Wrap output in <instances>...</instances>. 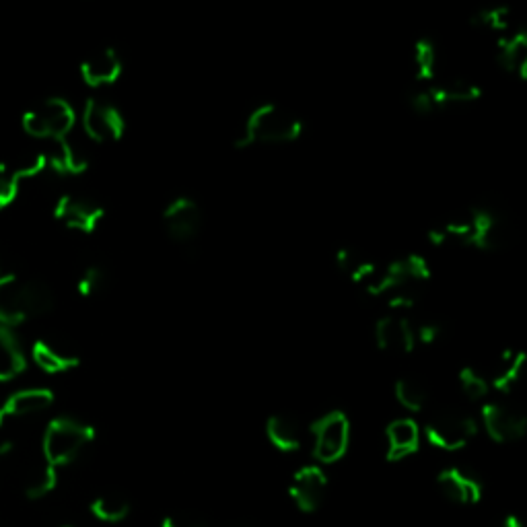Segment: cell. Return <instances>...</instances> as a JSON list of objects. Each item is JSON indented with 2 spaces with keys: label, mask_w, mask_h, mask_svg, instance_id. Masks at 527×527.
Returning <instances> with one entry per match:
<instances>
[{
  "label": "cell",
  "mask_w": 527,
  "mask_h": 527,
  "mask_svg": "<svg viewBox=\"0 0 527 527\" xmlns=\"http://www.w3.org/2000/svg\"><path fill=\"white\" fill-rule=\"evenodd\" d=\"M499 64L509 75L527 77V35L523 29H513L499 38Z\"/></svg>",
  "instance_id": "cell-20"
},
{
  "label": "cell",
  "mask_w": 527,
  "mask_h": 527,
  "mask_svg": "<svg viewBox=\"0 0 527 527\" xmlns=\"http://www.w3.org/2000/svg\"><path fill=\"white\" fill-rule=\"evenodd\" d=\"M27 367V357L11 328L0 326V381L19 377Z\"/></svg>",
  "instance_id": "cell-24"
},
{
  "label": "cell",
  "mask_w": 527,
  "mask_h": 527,
  "mask_svg": "<svg viewBox=\"0 0 527 527\" xmlns=\"http://www.w3.org/2000/svg\"><path fill=\"white\" fill-rule=\"evenodd\" d=\"M56 484H58V470L44 462L40 466H35L27 474V478H25V495L31 501L44 499L46 495L52 493V490L56 488Z\"/></svg>",
  "instance_id": "cell-28"
},
{
  "label": "cell",
  "mask_w": 527,
  "mask_h": 527,
  "mask_svg": "<svg viewBox=\"0 0 527 527\" xmlns=\"http://www.w3.org/2000/svg\"><path fill=\"white\" fill-rule=\"evenodd\" d=\"M44 159H46V167L62 175L83 173L89 165L87 151L79 143H75V140L70 138V134L66 138L54 140L52 149L44 153Z\"/></svg>",
  "instance_id": "cell-18"
},
{
  "label": "cell",
  "mask_w": 527,
  "mask_h": 527,
  "mask_svg": "<svg viewBox=\"0 0 527 527\" xmlns=\"http://www.w3.org/2000/svg\"><path fill=\"white\" fill-rule=\"evenodd\" d=\"M460 385H462V392L468 396V400H474V402L486 398L490 390L488 379L474 367H464L460 371Z\"/></svg>",
  "instance_id": "cell-32"
},
{
  "label": "cell",
  "mask_w": 527,
  "mask_h": 527,
  "mask_svg": "<svg viewBox=\"0 0 527 527\" xmlns=\"http://www.w3.org/2000/svg\"><path fill=\"white\" fill-rule=\"evenodd\" d=\"M408 105L412 108V112L420 114V116H427V114H433L437 110V103L431 95V89L429 87H418V89H412L408 93Z\"/></svg>",
  "instance_id": "cell-34"
},
{
  "label": "cell",
  "mask_w": 527,
  "mask_h": 527,
  "mask_svg": "<svg viewBox=\"0 0 527 527\" xmlns=\"http://www.w3.org/2000/svg\"><path fill=\"white\" fill-rule=\"evenodd\" d=\"M93 439L95 429L91 425L70 416L54 418L42 439L44 462L56 470L70 466L81 458V453L93 443Z\"/></svg>",
  "instance_id": "cell-4"
},
{
  "label": "cell",
  "mask_w": 527,
  "mask_h": 527,
  "mask_svg": "<svg viewBox=\"0 0 527 527\" xmlns=\"http://www.w3.org/2000/svg\"><path fill=\"white\" fill-rule=\"evenodd\" d=\"M375 342L385 353L408 355L416 346L414 326L400 313H390L375 324Z\"/></svg>",
  "instance_id": "cell-14"
},
{
  "label": "cell",
  "mask_w": 527,
  "mask_h": 527,
  "mask_svg": "<svg viewBox=\"0 0 527 527\" xmlns=\"http://www.w3.org/2000/svg\"><path fill=\"white\" fill-rule=\"evenodd\" d=\"M7 423V414H5V400L0 402V427Z\"/></svg>",
  "instance_id": "cell-38"
},
{
  "label": "cell",
  "mask_w": 527,
  "mask_h": 527,
  "mask_svg": "<svg viewBox=\"0 0 527 527\" xmlns=\"http://www.w3.org/2000/svg\"><path fill=\"white\" fill-rule=\"evenodd\" d=\"M163 223L171 241L188 245L202 229V210L198 202L188 196L173 198L163 210Z\"/></svg>",
  "instance_id": "cell-9"
},
{
  "label": "cell",
  "mask_w": 527,
  "mask_h": 527,
  "mask_svg": "<svg viewBox=\"0 0 527 527\" xmlns=\"http://www.w3.org/2000/svg\"><path fill=\"white\" fill-rule=\"evenodd\" d=\"M52 307L54 293L42 280L0 274V326H21L33 318H40Z\"/></svg>",
  "instance_id": "cell-2"
},
{
  "label": "cell",
  "mask_w": 527,
  "mask_h": 527,
  "mask_svg": "<svg viewBox=\"0 0 527 527\" xmlns=\"http://www.w3.org/2000/svg\"><path fill=\"white\" fill-rule=\"evenodd\" d=\"M328 476L320 466H305L297 470L289 484V495L303 513H315L326 499Z\"/></svg>",
  "instance_id": "cell-11"
},
{
  "label": "cell",
  "mask_w": 527,
  "mask_h": 527,
  "mask_svg": "<svg viewBox=\"0 0 527 527\" xmlns=\"http://www.w3.org/2000/svg\"><path fill=\"white\" fill-rule=\"evenodd\" d=\"M501 527H523V523H521V519L517 515H509V517H505Z\"/></svg>",
  "instance_id": "cell-37"
},
{
  "label": "cell",
  "mask_w": 527,
  "mask_h": 527,
  "mask_svg": "<svg viewBox=\"0 0 527 527\" xmlns=\"http://www.w3.org/2000/svg\"><path fill=\"white\" fill-rule=\"evenodd\" d=\"M105 283H108V274L101 266H89L83 270V274L77 280V291L81 297H95L103 291Z\"/></svg>",
  "instance_id": "cell-33"
},
{
  "label": "cell",
  "mask_w": 527,
  "mask_h": 527,
  "mask_svg": "<svg viewBox=\"0 0 527 527\" xmlns=\"http://www.w3.org/2000/svg\"><path fill=\"white\" fill-rule=\"evenodd\" d=\"M83 128L95 143H116L126 132V120L114 103L91 97L83 108Z\"/></svg>",
  "instance_id": "cell-8"
},
{
  "label": "cell",
  "mask_w": 527,
  "mask_h": 527,
  "mask_svg": "<svg viewBox=\"0 0 527 527\" xmlns=\"http://www.w3.org/2000/svg\"><path fill=\"white\" fill-rule=\"evenodd\" d=\"M122 58L118 50L114 48H103L93 54H89L81 64V77L91 87H105L112 85L122 75Z\"/></svg>",
  "instance_id": "cell-17"
},
{
  "label": "cell",
  "mask_w": 527,
  "mask_h": 527,
  "mask_svg": "<svg viewBox=\"0 0 527 527\" xmlns=\"http://www.w3.org/2000/svg\"><path fill=\"white\" fill-rule=\"evenodd\" d=\"M482 425L493 441L513 443L525 435L527 418L515 406L505 402H490L482 408Z\"/></svg>",
  "instance_id": "cell-10"
},
{
  "label": "cell",
  "mask_w": 527,
  "mask_h": 527,
  "mask_svg": "<svg viewBox=\"0 0 527 527\" xmlns=\"http://www.w3.org/2000/svg\"><path fill=\"white\" fill-rule=\"evenodd\" d=\"M388 460L402 462L420 447V429L412 418H398L388 425Z\"/></svg>",
  "instance_id": "cell-19"
},
{
  "label": "cell",
  "mask_w": 527,
  "mask_h": 527,
  "mask_svg": "<svg viewBox=\"0 0 527 527\" xmlns=\"http://www.w3.org/2000/svg\"><path fill=\"white\" fill-rule=\"evenodd\" d=\"M31 359L42 371L50 375L66 373L79 365V353L75 346H70L60 338H44L35 342L31 348Z\"/></svg>",
  "instance_id": "cell-16"
},
{
  "label": "cell",
  "mask_w": 527,
  "mask_h": 527,
  "mask_svg": "<svg viewBox=\"0 0 527 527\" xmlns=\"http://www.w3.org/2000/svg\"><path fill=\"white\" fill-rule=\"evenodd\" d=\"M46 169L44 153H33L19 161H0V210L15 202L21 190V180L33 178Z\"/></svg>",
  "instance_id": "cell-13"
},
{
  "label": "cell",
  "mask_w": 527,
  "mask_h": 527,
  "mask_svg": "<svg viewBox=\"0 0 527 527\" xmlns=\"http://www.w3.org/2000/svg\"><path fill=\"white\" fill-rule=\"evenodd\" d=\"M303 132V122L289 112L283 105L266 103L254 110L241 126V130L233 136V145L237 149H248L256 143L264 145H280L293 143Z\"/></svg>",
  "instance_id": "cell-3"
},
{
  "label": "cell",
  "mask_w": 527,
  "mask_h": 527,
  "mask_svg": "<svg viewBox=\"0 0 527 527\" xmlns=\"http://www.w3.org/2000/svg\"><path fill=\"white\" fill-rule=\"evenodd\" d=\"M313 458L320 464H336L350 445V420L344 412L334 410L320 416L311 425Z\"/></svg>",
  "instance_id": "cell-6"
},
{
  "label": "cell",
  "mask_w": 527,
  "mask_h": 527,
  "mask_svg": "<svg viewBox=\"0 0 527 527\" xmlns=\"http://www.w3.org/2000/svg\"><path fill=\"white\" fill-rule=\"evenodd\" d=\"M77 124L75 108L66 99L50 97L33 105L23 114V128L29 136L40 140H60L73 132Z\"/></svg>",
  "instance_id": "cell-5"
},
{
  "label": "cell",
  "mask_w": 527,
  "mask_h": 527,
  "mask_svg": "<svg viewBox=\"0 0 527 527\" xmlns=\"http://www.w3.org/2000/svg\"><path fill=\"white\" fill-rule=\"evenodd\" d=\"M429 239L435 245H441L449 239L462 241L472 248L484 252H499L509 243L507 223L488 208H472L468 213L449 219L429 231Z\"/></svg>",
  "instance_id": "cell-1"
},
{
  "label": "cell",
  "mask_w": 527,
  "mask_h": 527,
  "mask_svg": "<svg viewBox=\"0 0 527 527\" xmlns=\"http://www.w3.org/2000/svg\"><path fill=\"white\" fill-rule=\"evenodd\" d=\"M437 486L445 499L455 505H476L482 499V480L464 468H445L437 476Z\"/></svg>",
  "instance_id": "cell-15"
},
{
  "label": "cell",
  "mask_w": 527,
  "mask_h": 527,
  "mask_svg": "<svg viewBox=\"0 0 527 527\" xmlns=\"http://www.w3.org/2000/svg\"><path fill=\"white\" fill-rule=\"evenodd\" d=\"M130 501L122 495H116V493H108V495H101L97 497L89 511L95 519L103 521V523H120L124 521L128 515H130Z\"/></svg>",
  "instance_id": "cell-26"
},
{
  "label": "cell",
  "mask_w": 527,
  "mask_h": 527,
  "mask_svg": "<svg viewBox=\"0 0 527 527\" xmlns=\"http://www.w3.org/2000/svg\"><path fill=\"white\" fill-rule=\"evenodd\" d=\"M396 398L402 404V408L410 412H420L429 404V390L427 385L420 383L418 379L404 377L396 383Z\"/></svg>",
  "instance_id": "cell-29"
},
{
  "label": "cell",
  "mask_w": 527,
  "mask_h": 527,
  "mask_svg": "<svg viewBox=\"0 0 527 527\" xmlns=\"http://www.w3.org/2000/svg\"><path fill=\"white\" fill-rule=\"evenodd\" d=\"M161 527H208L204 521H200L194 515L188 513H171L167 517H163Z\"/></svg>",
  "instance_id": "cell-35"
},
{
  "label": "cell",
  "mask_w": 527,
  "mask_h": 527,
  "mask_svg": "<svg viewBox=\"0 0 527 527\" xmlns=\"http://www.w3.org/2000/svg\"><path fill=\"white\" fill-rule=\"evenodd\" d=\"M412 64H414V79L418 83H433L435 81L437 50H435V44L431 40L423 38L414 44Z\"/></svg>",
  "instance_id": "cell-27"
},
{
  "label": "cell",
  "mask_w": 527,
  "mask_h": 527,
  "mask_svg": "<svg viewBox=\"0 0 527 527\" xmlns=\"http://www.w3.org/2000/svg\"><path fill=\"white\" fill-rule=\"evenodd\" d=\"M472 25L488 31H497L501 35L513 31V13L509 7H488L478 11L472 17Z\"/></svg>",
  "instance_id": "cell-31"
},
{
  "label": "cell",
  "mask_w": 527,
  "mask_h": 527,
  "mask_svg": "<svg viewBox=\"0 0 527 527\" xmlns=\"http://www.w3.org/2000/svg\"><path fill=\"white\" fill-rule=\"evenodd\" d=\"M476 435H478L476 420L468 414L453 412V410L435 414L425 427V437L429 439V443L445 451L464 449Z\"/></svg>",
  "instance_id": "cell-7"
},
{
  "label": "cell",
  "mask_w": 527,
  "mask_h": 527,
  "mask_svg": "<svg viewBox=\"0 0 527 527\" xmlns=\"http://www.w3.org/2000/svg\"><path fill=\"white\" fill-rule=\"evenodd\" d=\"M54 404V394L48 388H27L11 394L5 400V414L9 418H25L46 412Z\"/></svg>",
  "instance_id": "cell-22"
},
{
  "label": "cell",
  "mask_w": 527,
  "mask_h": 527,
  "mask_svg": "<svg viewBox=\"0 0 527 527\" xmlns=\"http://www.w3.org/2000/svg\"><path fill=\"white\" fill-rule=\"evenodd\" d=\"M268 441L283 453H293L303 443L301 423L291 414H272L266 423Z\"/></svg>",
  "instance_id": "cell-21"
},
{
  "label": "cell",
  "mask_w": 527,
  "mask_h": 527,
  "mask_svg": "<svg viewBox=\"0 0 527 527\" xmlns=\"http://www.w3.org/2000/svg\"><path fill=\"white\" fill-rule=\"evenodd\" d=\"M525 361L527 359L523 350L507 348L499 359L497 369L493 371V377H490V385L501 394L511 392L525 371Z\"/></svg>",
  "instance_id": "cell-25"
},
{
  "label": "cell",
  "mask_w": 527,
  "mask_h": 527,
  "mask_svg": "<svg viewBox=\"0 0 527 527\" xmlns=\"http://www.w3.org/2000/svg\"><path fill=\"white\" fill-rule=\"evenodd\" d=\"M64 527H70V525H64Z\"/></svg>",
  "instance_id": "cell-39"
},
{
  "label": "cell",
  "mask_w": 527,
  "mask_h": 527,
  "mask_svg": "<svg viewBox=\"0 0 527 527\" xmlns=\"http://www.w3.org/2000/svg\"><path fill=\"white\" fill-rule=\"evenodd\" d=\"M429 89L437 103V108H443V105H451V103H472L482 95V89L474 81L464 77H451L433 83L429 85Z\"/></svg>",
  "instance_id": "cell-23"
},
{
  "label": "cell",
  "mask_w": 527,
  "mask_h": 527,
  "mask_svg": "<svg viewBox=\"0 0 527 527\" xmlns=\"http://www.w3.org/2000/svg\"><path fill=\"white\" fill-rule=\"evenodd\" d=\"M54 217L68 229L93 233L103 221V208L89 198L66 194L56 202Z\"/></svg>",
  "instance_id": "cell-12"
},
{
  "label": "cell",
  "mask_w": 527,
  "mask_h": 527,
  "mask_svg": "<svg viewBox=\"0 0 527 527\" xmlns=\"http://www.w3.org/2000/svg\"><path fill=\"white\" fill-rule=\"evenodd\" d=\"M336 266L342 274H346L348 278H353V283L361 285L365 280L369 278V274L373 272L375 264L369 262L367 258H363L359 252L350 250V248H342L338 254H336Z\"/></svg>",
  "instance_id": "cell-30"
},
{
  "label": "cell",
  "mask_w": 527,
  "mask_h": 527,
  "mask_svg": "<svg viewBox=\"0 0 527 527\" xmlns=\"http://www.w3.org/2000/svg\"><path fill=\"white\" fill-rule=\"evenodd\" d=\"M414 334H416V342L435 344V342L443 336V326L437 324V322H429V324L418 326V328L414 330Z\"/></svg>",
  "instance_id": "cell-36"
}]
</instances>
